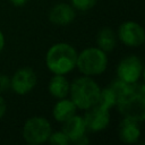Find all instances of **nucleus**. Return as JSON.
Here are the masks:
<instances>
[{
    "label": "nucleus",
    "mask_w": 145,
    "mask_h": 145,
    "mask_svg": "<svg viewBox=\"0 0 145 145\" xmlns=\"http://www.w3.org/2000/svg\"><path fill=\"white\" fill-rule=\"evenodd\" d=\"M101 88L99 84L89 76L76 78L69 87L70 100L80 110H87L96 104Z\"/></svg>",
    "instance_id": "f03ea898"
},
{
    "label": "nucleus",
    "mask_w": 145,
    "mask_h": 145,
    "mask_svg": "<svg viewBox=\"0 0 145 145\" xmlns=\"http://www.w3.org/2000/svg\"><path fill=\"white\" fill-rule=\"evenodd\" d=\"M76 67L84 76H97L108 67V54L101 49L87 48L77 54Z\"/></svg>",
    "instance_id": "20e7f679"
},
{
    "label": "nucleus",
    "mask_w": 145,
    "mask_h": 145,
    "mask_svg": "<svg viewBox=\"0 0 145 145\" xmlns=\"http://www.w3.org/2000/svg\"><path fill=\"white\" fill-rule=\"evenodd\" d=\"M138 123L139 122L135 120L123 118L118 127V136L120 140L126 144L137 143L140 137V128Z\"/></svg>",
    "instance_id": "f8f14e48"
},
{
    "label": "nucleus",
    "mask_w": 145,
    "mask_h": 145,
    "mask_svg": "<svg viewBox=\"0 0 145 145\" xmlns=\"http://www.w3.org/2000/svg\"><path fill=\"white\" fill-rule=\"evenodd\" d=\"M77 54L72 45L66 42H59L48 50L45 54V65L53 74L67 75L76 67Z\"/></svg>",
    "instance_id": "f257e3e1"
},
{
    "label": "nucleus",
    "mask_w": 145,
    "mask_h": 145,
    "mask_svg": "<svg viewBox=\"0 0 145 145\" xmlns=\"http://www.w3.org/2000/svg\"><path fill=\"white\" fill-rule=\"evenodd\" d=\"M3 46H5V36H3V34H2V32L0 31V52L2 51V49H3Z\"/></svg>",
    "instance_id": "4be33fe9"
},
{
    "label": "nucleus",
    "mask_w": 145,
    "mask_h": 145,
    "mask_svg": "<svg viewBox=\"0 0 145 145\" xmlns=\"http://www.w3.org/2000/svg\"><path fill=\"white\" fill-rule=\"evenodd\" d=\"M77 106L74 104V102L70 99H59V101L53 105L52 109V116L53 118L59 122H65L70 117L76 114Z\"/></svg>",
    "instance_id": "ddd939ff"
},
{
    "label": "nucleus",
    "mask_w": 145,
    "mask_h": 145,
    "mask_svg": "<svg viewBox=\"0 0 145 145\" xmlns=\"http://www.w3.org/2000/svg\"><path fill=\"white\" fill-rule=\"evenodd\" d=\"M84 122L86 130L91 133H97L106 128L110 122V110L101 108L99 105H93L86 110Z\"/></svg>",
    "instance_id": "9d476101"
},
{
    "label": "nucleus",
    "mask_w": 145,
    "mask_h": 145,
    "mask_svg": "<svg viewBox=\"0 0 145 145\" xmlns=\"http://www.w3.org/2000/svg\"><path fill=\"white\" fill-rule=\"evenodd\" d=\"M69 87L70 84L65 75L53 74L49 83V93L56 99H63L69 94Z\"/></svg>",
    "instance_id": "4468645a"
},
{
    "label": "nucleus",
    "mask_w": 145,
    "mask_h": 145,
    "mask_svg": "<svg viewBox=\"0 0 145 145\" xmlns=\"http://www.w3.org/2000/svg\"><path fill=\"white\" fill-rule=\"evenodd\" d=\"M76 16V10L68 3H57L50 9L49 19L56 25H68Z\"/></svg>",
    "instance_id": "9b49d317"
},
{
    "label": "nucleus",
    "mask_w": 145,
    "mask_h": 145,
    "mask_svg": "<svg viewBox=\"0 0 145 145\" xmlns=\"http://www.w3.org/2000/svg\"><path fill=\"white\" fill-rule=\"evenodd\" d=\"M70 1L75 10H79V11H87L92 9L97 2V0H70Z\"/></svg>",
    "instance_id": "a211bd4d"
},
{
    "label": "nucleus",
    "mask_w": 145,
    "mask_h": 145,
    "mask_svg": "<svg viewBox=\"0 0 145 145\" xmlns=\"http://www.w3.org/2000/svg\"><path fill=\"white\" fill-rule=\"evenodd\" d=\"M48 140L53 145H68V144H70V140L68 139V137L66 136V134L62 130L51 133Z\"/></svg>",
    "instance_id": "f3484780"
},
{
    "label": "nucleus",
    "mask_w": 145,
    "mask_h": 145,
    "mask_svg": "<svg viewBox=\"0 0 145 145\" xmlns=\"http://www.w3.org/2000/svg\"><path fill=\"white\" fill-rule=\"evenodd\" d=\"M142 74L143 62L139 57L134 54L125 57L117 67V78L128 84L138 82Z\"/></svg>",
    "instance_id": "423d86ee"
},
{
    "label": "nucleus",
    "mask_w": 145,
    "mask_h": 145,
    "mask_svg": "<svg viewBox=\"0 0 145 145\" xmlns=\"http://www.w3.org/2000/svg\"><path fill=\"white\" fill-rule=\"evenodd\" d=\"M118 39L127 46L137 48L144 43L145 32L140 24L133 20H128L119 26Z\"/></svg>",
    "instance_id": "6e6552de"
},
{
    "label": "nucleus",
    "mask_w": 145,
    "mask_h": 145,
    "mask_svg": "<svg viewBox=\"0 0 145 145\" xmlns=\"http://www.w3.org/2000/svg\"><path fill=\"white\" fill-rule=\"evenodd\" d=\"M62 123V131L66 134L70 143H75L77 145H85L88 143V138L86 136L87 130L83 117L74 114Z\"/></svg>",
    "instance_id": "1a4fd4ad"
},
{
    "label": "nucleus",
    "mask_w": 145,
    "mask_h": 145,
    "mask_svg": "<svg viewBox=\"0 0 145 145\" xmlns=\"http://www.w3.org/2000/svg\"><path fill=\"white\" fill-rule=\"evenodd\" d=\"M10 2L16 7H20V6H24L26 2H28V0H10Z\"/></svg>",
    "instance_id": "412c9836"
},
{
    "label": "nucleus",
    "mask_w": 145,
    "mask_h": 145,
    "mask_svg": "<svg viewBox=\"0 0 145 145\" xmlns=\"http://www.w3.org/2000/svg\"><path fill=\"white\" fill-rule=\"evenodd\" d=\"M6 110H7V104H6L5 100H3V97L0 95V119L5 116Z\"/></svg>",
    "instance_id": "aec40b11"
},
{
    "label": "nucleus",
    "mask_w": 145,
    "mask_h": 145,
    "mask_svg": "<svg viewBox=\"0 0 145 145\" xmlns=\"http://www.w3.org/2000/svg\"><path fill=\"white\" fill-rule=\"evenodd\" d=\"M10 88V78L3 74H0V93H3Z\"/></svg>",
    "instance_id": "6ab92c4d"
},
{
    "label": "nucleus",
    "mask_w": 145,
    "mask_h": 145,
    "mask_svg": "<svg viewBox=\"0 0 145 145\" xmlns=\"http://www.w3.org/2000/svg\"><path fill=\"white\" fill-rule=\"evenodd\" d=\"M37 84V76L29 67H23L15 71L10 78V88L18 95L29 93Z\"/></svg>",
    "instance_id": "0eeeda50"
},
{
    "label": "nucleus",
    "mask_w": 145,
    "mask_h": 145,
    "mask_svg": "<svg viewBox=\"0 0 145 145\" xmlns=\"http://www.w3.org/2000/svg\"><path fill=\"white\" fill-rule=\"evenodd\" d=\"M96 45L105 53L111 52L117 45V34L110 27H103L96 35Z\"/></svg>",
    "instance_id": "2eb2a0df"
},
{
    "label": "nucleus",
    "mask_w": 145,
    "mask_h": 145,
    "mask_svg": "<svg viewBox=\"0 0 145 145\" xmlns=\"http://www.w3.org/2000/svg\"><path fill=\"white\" fill-rule=\"evenodd\" d=\"M52 133L51 123L44 117H32L26 120L23 127V138L31 145H39L48 142L50 134Z\"/></svg>",
    "instance_id": "39448f33"
},
{
    "label": "nucleus",
    "mask_w": 145,
    "mask_h": 145,
    "mask_svg": "<svg viewBox=\"0 0 145 145\" xmlns=\"http://www.w3.org/2000/svg\"><path fill=\"white\" fill-rule=\"evenodd\" d=\"M116 106L123 118L142 122L145 119V88L142 83H134L133 88L117 101Z\"/></svg>",
    "instance_id": "7ed1b4c3"
},
{
    "label": "nucleus",
    "mask_w": 145,
    "mask_h": 145,
    "mask_svg": "<svg viewBox=\"0 0 145 145\" xmlns=\"http://www.w3.org/2000/svg\"><path fill=\"white\" fill-rule=\"evenodd\" d=\"M116 103H117L116 94L112 91V88L110 86H108V87L101 89L100 95H99V99H97V102H96L95 105H99L101 108H104V109L110 110L111 108L116 106Z\"/></svg>",
    "instance_id": "dca6fc26"
}]
</instances>
